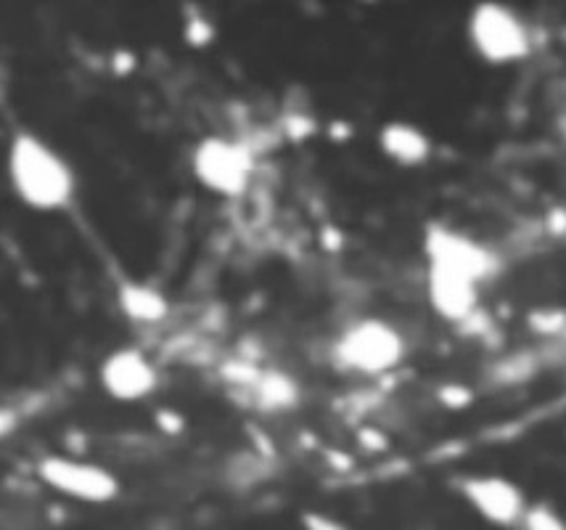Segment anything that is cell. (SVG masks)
I'll return each mask as SVG.
<instances>
[{
  "mask_svg": "<svg viewBox=\"0 0 566 530\" xmlns=\"http://www.w3.org/2000/svg\"><path fill=\"white\" fill-rule=\"evenodd\" d=\"M427 250V292L431 311L450 324H467L480 311V287L497 273L488 247L453 228L431 224L423 239Z\"/></svg>",
  "mask_w": 566,
  "mask_h": 530,
  "instance_id": "6da1fadb",
  "label": "cell"
},
{
  "mask_svg": "<svg viewBox=\"0 0 566 530\" xmlns=\"http://www.w3.org/2000/svg\"><path fill=\"white\" fill-rule=\"evenodd\" d=\"M9 178L30 210L56 212L72 205L77 178L70 163L35 133H17L9 146Z\"/></svg>",
  "mask_w": 566,
  "mask_h": 530,
  "instance_id": "7a4b0ae2",
  "label": "cell"
},
{
  "mask_svg": "<svg viewBox=\"0 0 566 530\" xmlns=\"http://www.w3.org/2000/svg\"><path fill=\"white\" fill-rule=\"evenodd\" d=\"M408 342L400 329L384 319H360L334 342V361L345 372L379 377L406 361Z\"/></svg>",
  "mask_w": 566,
  "mask_h": 530,
  "instance_id": "3957f363",
  "label": "cell"
},
{
  "mask_svg": "<svg viewBox=\"0 0 566 530\" xmlns=\"http://www.w3.org/2000/svg\"><path fill=\"white\" fill-rule=\"evenodd\" d=\"M191 170L207 191L222 199H239L254 178V154L241 141L207 136L191 154Z\"/></svg>",
  "mask_w": 566,
  "mask_h": 530,
  "instance_id": "277c9868",
  "label": "cell"
},
{
  "mask_svg": "<svg viewBox=\"0 0 566 530\" xmlns=\"http://www.w3.org/2000/svg\"><path fill=\"white\" fill-rule=\"evenodd\" d=\"M469 40L476 56L495 66L522 62L532 53V38L524 19L501 3L474 6L469 17Z\"/></svg>",
  "mask_w": 566,
  "mask_h": 530,
  "instance_id": "5b68a950",
  "label": "cell"
},
{
  "mask_svg": "<svg viewBox=\"0 0 566 530\" xmlns=\"http://www.w3.org/2000/svg\"><path fill=\"white\" fill-rule=\"evenodd\" d=\"M38 478L51 491L83 505H109L119 496V480L112 469L93 465V461L70 459V456L51 454L38 461Z\"/></svg>",
  "mask_w": 566,
  "mask_h": 530,
  "instance_id": "8992f818",
  "label": "cell"
},
{
  "mask_svg": "<svg viewBox=\"0 0 566 530\" xmlns=\"http://www.w3.org/2000/svg\"><path fill=\"white\" fill-rule=\"evenodd\" d=\"M467 505L488 520L490 526H522L524 512H527V496L514 480L501 478V475H474V478H463L458 482Z\"/></svg>",
  "mask_w": 566,
  "mask_h": 530,
  "instance_id": "52a82bcc",
  "label": "cell"
},
{
  "mask_svg": "<svg viewBox=\"0 0 566 530\" xmlns=\"http://www.w3.org/2000/svg\"><path fill=\"white\" fill-rule=\"evenodd\" d=\"M101 391L119 404H138L159 387V372L138 347H117L98 368Z\"/></svg>",
  "mask_w": 566,
  "mask_h": 530,
  "instance_id": "ba28073f",
  "label": "cell"
},
{
  "mask_svg": "<svg viewBox=\"0 0 566 530\" xmlns=\"http://www.w3.org/2000/svg\"><path fill=\"white\" fill-rule=\"evenodd\" d=\"M381 152L400 167H421L431 157V141L421 127L410 123H387L379 133Z\"/></svg>",
  "mask_w": 566,
  "mask_h": 530,
  "instance_id": "9c48e42d",
  "label": "cell"
},
{
  "mask_svg": "<svg viewBox=\"0 0 566 530\" xmlns=\"http://www.w3.org/2000/svg\"><path fill=\"white\" fill-rule=\"evenodd\" d=\"M117 303L119 311L136 324H159L170 313L165 294L148 284H138V281H123L117 287Z\"/></svg>",
  "mask_w": 566,
  "mask_h": 530,
  "instance_id": "30bf717a",
  "label": "cell"
},
{
  "mask_svg": "<svg viewBox=\"0 0 566 530\" xmlns=\"http://www.w3.org/2000/svg\"><path fill=\"white\" fill-rule=\"evenodd\" d=\"M522 526L532 528V530H564L566 522L558 518L551 507L537 505V507H527Z\"/></svg>",
  "mask_w": 566,
  "mask_h": 530,
  "instance_id": "8fae6325",
  "label": "cell"
}]
</instances>
